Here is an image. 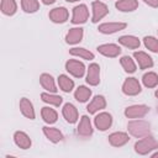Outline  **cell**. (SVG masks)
Returning a JSON list of instances; mask_svg holds the SVG:
<instances>
[{
    "instance_id": "6da1fadb",
    "label": "cell",
    "mask_w": 158,
    "mask_h": 158,
    "mask_svg": "<svg viewBox=\"0 0 158 158\" xmlns=\"http://www.w3.org/2000/svg\"><path fill=\"white\" fill-rule=\"evenodd\" d=\"M127 128H128V132L133 137H137V138L148 136L149 132H151V125H149V122H147L144 120L130 121L128 125H127Z\"/></svg>"
},
{
    "instance_id": "7a4b0ae2",
    "label": "cell",
    "mask_w": 158,
    "mask_h": 158,
    "mask_svg": "<svg viewBox=\"0 0 158 158\" xmlns=\"http://www.w3.org/2000/svg\"><path fill=\"white\" fill-rule=\"evenodd\" d=\"M158 148V142L152 136H144L142 139L137 141L135 143V151L138 154H148L153 149Z\"/></svg>"
},
{
    "instance_id": "3957f363",
    "label": "cell",
    "mask_w": 158,
    "mask_h": 158,
    "mask_svg": "<svg viewBox=\"0 0 158 158\" xmlns=\"http://www.w3.org/2000/svg\"><path fill=\"white\" fill-rule=\"evenodd\" d=\"M122 91H123V94L130 95V96L137 95L141 93V84L136 78H127L123 81Z\"/></svg>"
},
{
    "instance_id": "277c9868",
    "label": "cell",
    "mask_w": 158,
    "mask_h": 158,
    "mask_svg": "<svg viewBox=\"0 0 158 158\" xmlns=\"http://www.w3.org/2000/svg\"><path fill=\"white\" fill-rule=\"evenodd\" d=\"M65 69L75 78H81L85 73V65L81 62L75 60V59H69L65 63Z\"/></svg>"
},
{
    "instance_id": "5b68a950",
    "label": "cell",
    "mask_w": 158,
    "mask_h": 158,
    "mask_svg": "<svg viewBox=\"0 0 158 158\" xmlns=\"http://www.w3.org/2000/svg\"><path fill=\"white\" fill-rule=\"evenodd\" d=\"M149 109L146 105H132L125 110V116L128 118H139L148 114Z\"/></svg>"
},
{
    "instance_id": "8992f818",
    "label": "cell",
    "mask_w": 158,
    "mask_h": 158,
    "mask_svg": "<svg viewBox=\"0 0 158 158\" xmlns=\"http://www.w3.org/2000/svg\"><path fill=\"white\" fill-rule=\"evenodd\" d=\"M91 7H93V19H91L93 22H98L99 20H101L102 17H105V16L109 14L107 6H106L104 2L99 1V0L93 1Z\"/></svg>"
},
{
    "instance_id": "52a82bcc",
    "label": "cell",
    "mask_w": 158,
    "mask_h": 158,
    "mask_svg": "<svg viewBox=\"0 0 158 158\" xmlns=\"http://www.w3.org/2000/svg\"><path fill=\"white\" fill-rule=\"evenodd\" d=\"M89 17V10L85 5H78L73 9V17H72V22L75 25L79 23H84Z\"/></svg>"
},
{
    "instance_id": "ba28073f",
    "label": "cell",
    "mask_w": 158,
    "mask_h": 158,
    "mask_svg": "<svg viewBox=\"0 0 158 158\" xmlns=\"http://www.w3.org/2000/svg\"><path fill=\"white\" fill-rule=\"evenodd\" d=\"M49 19L56 22V23H63L68 20V16H69V12L65 7L63 6H59V7H54L53 10L49 11Z\"/></svg>"
},
{
    "instance_id": "9c48e42d",
    "label": "cell",
    "mask_w": 158,
    "mask_h": 158,
    "mask_svg": "<svg viewBox=\"0 0 158 158\" xmlns=\"http://www.w3.org/2000/svg\"><path fill=\"white\" fill-rule=\"evenodd\" d=\"M94 123H95V127H96L98 130L105 131V130H107V128L111 126V123H112V117H111V115L107 114V112H101V114H99V115L95 116Z\"/></svg>"
},
{
    "instance_id": "30bf717a",
    "label": "cell",
    "mask_w": 158,
    "mask_h": 158,
    "mask_svg": "<svg viewBox=\"0 0 158 158\" xmlns=\"http://www.w3.org/2000/svg\"><path fill=\"white\" fill-rule=\"evenodd\" d=\"M77 132H78V135H79L80 137H84V138L90 137V136L93 135L91 122H90V118H89L86 115L81 116L80 122H79V125H78V130H77Z\"/></svg>"
},
{
    "instance_id": "8fae6325",
    "label": "cell",
    "mask_w": 158,
    "mask_h": 158,
    "mask_svg": "<svg viewBox=\"0 0 158 158\" xmlns=\"http://www.w3.org/2000/svg\"><path fill=\"white\" fill-rule=\"evenodd\" d=\"M126 23L125 22H105V23H101L99 26V32L101 33H105V35H110V33H115L117 31H121V30H125L126 28Z\"/></svg>"
},
{
    "instance_id": "7c38bea8",
    "label": "cell",
    "mask_w": 158,
    "mask_h": 158,
    "mask_svg": "<svg viewBox=\"0 0 158 158\" xmlns=\"http://www.w3.org/2000/svg\"><path fill=\"white\" fill-rule=\"evenodd\" d=\"M98 52L101 53L105 57H110V58H115L121 53V48L115 44V43H106V44H101L98 47Z\"/></svg>"
},
{
    "instance_id": "4fadbf2b",
    "label": "cell",
    "mask_w": 158,
    "mask_h": 158,
    "mask_svg": "<svg viewBox=\"0 0 158 158\" xmlns=\"http://www.w3.org/2000/svg\"><path fill=\"white\" fill-rule=\"evenodd\" d=\"M100 81V67L96 63H93L88 68L86 83L90 85H98Z\"/></svg>"
},
{
    "instance_id": "5bb4252c",
    "label": "cell",
    "mask_w": 158,
    "mask_h": 158,
    "mask_svg": "<svg viewBox=\"0 0 158 158\" xmlns=\"http://www.w3.org/2000/svg\"><path fill=\"white\" fill-rule=\"evenodd\" d=\"M133 57L137 60V63H138V65H139L141 69H147V68L153 67V59L146 52H142V51L135 52L133 53Z\"/></svg>"
},
{
    "instance_id": "9a60e30c",
    "label": "cell",
    "mask_w": 158,
    "mask_h": 158,
    "mask_svg": "<svg viewBox=\"0 0 158 158\" xmlns=\"http://www.w3.org/2000/svg\"><path fill=\"white\" fill-rule=\"evenodd\" d=\"M62 112H63V116H64V118H65L67 122H69V123L77 122V120H78V110H77V107L73 104L67 102L63 106Z\"/></svg>"
},
{
    "instance_id": "2e32d148",
    "label": "cell",
    "mask_w": 158,
    "mask_h": 158,
    "mask_svg": "<svg viewBox=\"0 0 158 158\" xmlns=\"http://www.w3.org/2000/svg\"><path fill=\"white\" fill-rule=\"evenodd\" d=\"M130 141V137L125 132H114L109 136V142L114 147H121Z\"/></svg>"
},
{
    "instance_id": "e0dca14e",
    "label": "cell",
    "mask_w": 158,
    "mask_h": 158,
    "mask_svg": "<svg viewBox=\"0 0 158 158\" xmlns=\"http://www.w3.org/2000/svg\"><path fill=\"white\" fill-rule=\"evenodd\" d=\"M83 35H84V31L81 27H73L69 30V32L67 33L65 36V42L69 43V44H75L78 42L81 41L83 38Z\"/></svg>"
},
{
    "instance_id": "ac0fdd59",
    "label": "cell",
    "mask_w": 158,
    "mask_h": 158,
    "mask_svg": "<svg viewBox=\"0 0 158 158\" xmlns=\"http://www.w3.org/2000/svg\"><path fill=\"white\" fill-rule=\"evenodd\" d=\"M105 106H106V100H105V98H104L102 95H96V96L90 101V104L88 105L86 110L89 111V114H95L96 111L105 109Z\"/></svg>"
},
{
    "instance_id": "d6986e66",
    "label": "cell",
    "mask_w": 158,
    "mask_h": 158,
    "mask_svg": "<svg viewBox=\"0 0 158 158\" xmlns=\"http://www.w3.org/2000/svg\"><path fill=\"white\" fill-rule=\"evenodd\" d=\"M20 110L22 112V115L30 120H33L35 118V109H33V105L32 102L26 99V98H22L20 100Z\"/></svg>"
},
{
    "instance_id": "ffe728a7",
    "label": "cell",
    "mask_w": 158,
    "mask_h": 158,
    "mask_svg": "<svg viewBox=\"0 0 158 158\" xmlns=\"http://www.w3.org/2000/svg\"><path fill=\"white\" fill-rule=\"evenodd\" d=\"M43 133L44 136L53 143H58L63 139V133L56 128V127H48V126H44L43 127Z\"/></svg>"
},
{
    "instance_id": "44dd1931",
    "label": "cell",
    "mask_w": 158,
    "mask_h": 158,
    "mask_svg": "<svg viewBox=\"0 0 158 158\" xmlns=\"http://www.w3.org/2000/svg\"><path fill=\"white\" fill-rule=\"evenodd\" d=\"M14 141L16 143L17 147L22 148V149H27L31 147V138L22 131H17L14 135Z\"/></svg>"
},
{
    "instance_id": "7402d4cb",
    "label": "cell",
    "mask_w": 158,
    "mask_h": 158,
    "mask_svg": "<svg viewBox=\"0 0 158 158\" xmlns=\"http://www.w3.org/2000/svg\"><path fill=\"white\" fill-rule=\"evenodd\" d=\"M138 7L137 0H118L116 2V9L122 12H130Z\"/></svg>"
},
{
    "instance_id": "603a6c76",
    "label": "cell",
    "mask_w": 158,
    "mask_h": 158,
    "mask_svg": "<svg viewBox=\"0 0 158 158\" xmlns=\"http://www.w3.org/2000/svg\"><path fill=\"white\" fill-rule=\"evenodd\" d=\"M40 83L43 86V89H46L47 91H51V93H56L57 91V88H56V84H54V79L52 78V75H49L47 73H43L40 77Z\"/></svg>"
},
{
    "instance_id": "cb8c5ba5",
    "label": "cell",
    "mask_w": 158,
    "mask_h": 158,
    "mask_svg": "<svg viewBox=\"0 0 158 158\" xmlns=\"http://www.w3.org/2000/svg\"><path fill=\"white\" fill-rule=\"evenodd\" d=\"M118 42H120L122 46H125V47H127V48H131V49H136V48H138L139 44H141V42H139V40H138L137 37H135V36H128V35L121 36V37L118 38Z\"/></svg>"
},
{
    "instance_id": "d4e9b609",
    "label": "cell",
    "mask_w": 158,
    "mask_h": 158,
    "mask_svg": "<svg viewBox=\"0 0 158 158\" xmlns=\"http://www.w3.org/2000/svg\"><path fill=\"white\" fill-rule=\"evenodd\" d=\"M90 96H91V90H90L89 88L84 86V85H80V86L75 90V93H74V98H75L79 102H85V101H88Z\"/></svg>"
},
{
    "instance_id": "484cf974",
    "label": "cell",
    "mask_w": 158,
    "mask_h": 158,
    "mask_svg": "<svg viewBox=\"0 0 158 158\" xmlns=\"http://www.w3.org/2000/svg\"><path fill=\"white\" fill-rule=\"evenodd\" d=\"M41 115H42V118L44 122L47 123H54L58 118V115L56 112V110L48 107V106H44L42 107V111H41Z\"/></svg>"
},
{
    "instance_id": "4316f807",
    "label": "cell",
    "mask_w": 158,
    "mask_h": 158,
    "mask_svg": "<svg viewBox=\"0 0 158 158\" xmlns=\"http://www.w3.org/2000/svg\"><path fill=\"white\" fill-rule=\"evenodd\" d=\"M17 5L15 0H1V11L4 15L11 16L16 12Z\"/></svg>"
},
{
    "instance_id": "83f0119b",
    "label": "cell",
    "mask_w": 158,
    "mask_h": 158,
    "mask_svg": "<svg viewBox=\"0 0 158 158\" xmlns=\"http://www.w3.org/2000/svg\"><path fill=\"white\" fill-rule=\"evenodd\" d=\"M58 84H59V88H60L64 93H69V91H72V89L74 88V81H73L69 77H67V75H64V74H62V75L58 77Z\"/></svg>"
},
{
    "instance_id": "f1b7e54d",
    "label": "cell",
    "mask_w": 158,
    "mask_h": 158,
    "mask_svg": "<svg viewBox=\"0 0 158 158\" xmlns=\"http://www.w3.org/2000/svg\"><path fill=\"white\" fill-rule=\"evenodd\" d=\"M69 53L72 56H77V57H80L83 59H94V53H91L89 49H85V48H80V47H75V48H72L69 51Z\"/></svg>"
},
{
    "instance_id": "f546056e",
    "label": "cell",
    "mask_w": 158,
    "mask_h": 158,
    "mask_svg": "<svg viewBox=\"0 0 158 158\" xmlns=\"http://www.w3.org/2000/svg\"><path fill=\"white\" fill-rule=\"evenodd\" d=\"M142 81L147 88H154L158 84V75L154 72H148L142 77Z\"/></svg>"
},
{
    "instance_id": "4dcf8cb0",
    "label": "cell",
    "mask_w": 158,
    "mask_h": 158,
    "mask_svg": "<svg viewBox=\"0 0 158 158\" xmlns=\"http://www.w3.org/2000/svg\"><path fill=\"white\" fill-rule=\"evenodd\" d=\"M21 7L25 12H36L40 7L38 0H21Z\"/></svg>"
},
{
    "instance_id": "1f68e13d",
    "label": "cell",
    "mask_w": 158,
    "mask_h": 158,
    "mask_svg": "<svg viewBox=\"0 0 158 158\" xmlns=\"http://www.w3.org/2000/svg\"><path fill=\"white\" fill-rule=\"evenodd\" d=\"M41 98L44 102L47 104H51V105H54V106H59L63 101V99L59 96V95H54V94H48V93H42L41 94Z\"/></svg>"
},
{
    "instance_id": "d6a6232c",
    "label": "cell",
    "mask_w": 158,
    "mask_h": 158,
    "mask_svg": "<svg viewBox=\"0 0 158 158\" xmlns=\"http://www.w3.org/2000/svg\"><path fill=\"white\" fill-rule=\"evenodd\" d=\"M120 63H121L122 68L125 69V72H127V73H135L136 72V64H135V62L131 57L123 56L120 59Z\"/></svg>"
},
{
    "instance_id": "836d02e7",
    "label": "cell",
    "mask_w": 158,
    "mask_h": 158,
    "mask_svg": "<svg viewBox=\"0 0 158 158\" xmlns=\"http://www.w3.org/2000/svg\"><path fill=\"white\" fill-rule=\"evenodd\" d=\"M143 43L146 46V48H148L149 51L158 53V40L153 36H146L143 38Z\"/></svg>"
},
{
    "instance_id": "e575fe53",
    "label": "cell",
    "mask_w": 158,
    "mask_h": 158,
    "mask_svg": "<svg viewBox=\"0 0 158 158\" xmlns=\"http://www.w3.org/2000/svg\"><path fill=\"white\" fill-rule=\"evenodd\" d=\"M147 5L152 6V7H158V0H143Z\"/></svg>"
},
{
    "instance_id": "d590c367",
    "label": "cell",
    "mask_w": 158,
    "mask_h": 158,
    "mask_svg": "<svg viewBox=\"0 0 158 158\" xmlns=\"http://www.w3.org/2000/svg\"><path fill=\"white\" fill-rule=\"evenodd\" d=\"M42 2H43V4H46V5H51V4L56 2V0H42Z\"/></svg>"
},
{
    "instance_id": "8d00e7d4",
    "label": "cell",
    "mask_w": 158,
    "mask_h": 158,
    "mask_svg": "<svg viewBox=\"0 0 158 158\" xmlns=\"http://www.w3.org/2000/svg\"><path fill=\"white\" fill-rule=\"evenodd\" d=\"M152 157H153V158H158V152L153 153V154H152Z\"/></svg>"
},
{
    "instance_id": "74e56055",
    "label": "cell",
    "mask_w": 158,
    "mask_h": 158,
    "mask_svg": "<svg viewBox=\"0 0 158 158\" xmlns=\"http://www.w3.org/2000/svg\"><path fill=\"white\" fill-rule=\"evenodd\" d=\"M68 2H74V1H79V0H67Z\"/></svg>"
},
{
    "instance_id": "f35d334b",
    "label": "cell",
    "mask_w": 158,
    "mask_h": 158,
    "mask_svg": "<svg viewBox=\"0 0 158 158\" xmlns=\"http://www.w3.org/2000/svg\"><path fill=\"white\" fill-rule=\"evenodd\" d=\"M156 96H157V98H158V89H157V90H156Z\"/></svg>"
},
{
    "instance_id": "ab89813d",
    "label": "cell",
    "mask_w": 158,
    "mask_h": 158,
    "mask_svg": "<svg viewBox=\"0 0 158 158\" xmlns=\"http://www.w3.org/2000/svg\"><path fill=\"white\" fill-rule=\"evenodd\" d=\"M157 111H158V106H157Z\"/></svg>"
}]
</instances>
